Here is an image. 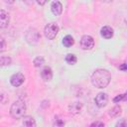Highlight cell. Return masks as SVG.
<instances>
[{
  "mask_svg": "<svg viewBox=\"0 0 127 127\" xmlns=\"http://www.w3.org/2000/svg\"><path fill=\"white\" fill-rule=\"evenodd\" d=\"M111 80V74L107 69L98 68L93 71L91 75V83L97 88L106 87Z\"/></svg>",
  "mask_w": 127,
  "mask_h": 127,
  "instance_id": "cell-1",
  "label": "cell"
},
{
  "mask_svg": "<svg viewBox=\"0 0 127 127\" xmlns=\"http://www.w3.org/2000/svg\"><path fill=\"white\" fill-rule=\"evenodd\" d=\"M26 112V104L22 100H16L10 108V114L15 119H20L24 117Z\"/></svg>",
  "mask_w": 127,
  "mask_h": 127,
  "instance_id": "cell-2",
  "label": "cell"
},
{
  "mask_svg": "<svg viewBox=\"0 0 127 127\" xmlns=\"http://www.w3.org/2000/svg\"><path fill=\"white\" fill-rule=\"evenodd\" d=\"M25 39H26V42L29 44V45H37L41 39V35L40 33L38 32L37 29L35 28H29L25 34Z\"/></svg>",
  "mask_w": 127,
  "mask_h": 127,
  "instance_id": "cell-3",
  "label": "cell"
},
{
  "mask_svg": "<svg viewBox=\"0 0 127 127\" xmlns=\"http://www.w3.org/2000/svg\"><path fill=\"white\" fill-rule=\"evenodd\" d=\"M59 31H60V28L56 23H49L45 27L44 34L48 40H54L56 38V36L58 35Z\"/></svg>",
  "mask_w": 127,
  "mask_h": 127,
  "instance_id": "cell-4",
  "label": "cell"
},
{
  "mask_svg": "<svg viewBox=\"0 0 127 127\" xmlns=\"http://www.w3.org/2000/svg\"><path fill=\"white\" fill-rule=\"evenodd\" d=\"M80 47L84 51H89L94 47V40L89 35H84L80 39Z\"/></svg>",
  "mask_w": 127,
  "mask_h": 127,
  "instance_id": "cell-5",
  "label": "cell"
},
{
  "mask_svg": "<svg viewBox=\"0 0 127 127\" xmlns=\"http://www.w3.org/2000/svg\"><path fill=\"white\" fill-rule=\"evenodd\" d=\"M94 101H95V104H96L97 107H99V108L105 107L107 105V103H108V95H107V93H105V92H99L95 96Z\"/></svg>",
  "mask_w": 127,
  "mask_h": 127,
  "instance_id": "cell-6",
  "label": "cell"
},
{
  "mask_svg": "<svg viewBox=\"0 0 127 127\" xmlns=\"http://www.w3.org/2000/svg\"><path fill=\"white\" fill-rule=\"evenodd\" d=\"M24 81H25V76H24V74L21 73V72H16V73H14V74L10 77V83H11L13 86H15V87L20 86Z\"/></svg>",
  "mask_w": 127,
  "mask_h": 127,
  "instance_id": "cell-7",
  "label": "cell"
},
{
  "mask_svg": "<svg viewBox=\"0 0 127 127\" xmlns=\"http://www.w3.org/2000/svg\"><path fill=\"white\" fill-rule=\"evenodd\" d=\"M81 109H82V103L80 101H73L68 105V111L73 115L80 113Z\"/></svg>",
  "mask_w": 127,
  "mask_h": 127,
  "instance_id": "cell-8",
  "label": "cell"
},
{
  "mask_svg": "<svg viewBox=\"0 0 127 127\" xmlns=\"http://www.w3.org/2000/svg\"><path fill=\"white\" fill-rule=\"evenodd\" d=\"M9 21H10L9 14L5 10L1 9V11H0V28L1 29L6 28L9 24Z\"/></svg>",
  "mask_w": 127,
  "mask_h": 127,
  "instance_id": "cell-9",
  "label": "cell"
},
{
  "mask_svg": "<svg viewBox=\"0 0 127 127\" xmlns=\"http://www.w3.org/2000/svg\"><path fill=\"white\" fill-rule=\"evenodd\" d=\"M51 10L55 16H60L63 12V5L60 1H54L51 4Z\"/></svg>",
  "mask_w": 127,
  "mask_h": 127,
  "instance_id": "cell-10",
  "label": "cell"
},
{
  "mask_svg": "<svg viewBox=\"0 0 127 127\" xmlns=\"http://www.w3.org/2000/svg\"><path fill=\"white\" fill-rule=\"evenodd\" d=\"M41 76L45 81H50L53 78V70L50 66H45L41 70Z\"/></svg>",
  "mask_w": 127,
  "mask_h": 127,
  "instance_id": "cell-11",
  "label": "cell"
},
{
  "mask_svg": "<svg viewBox=\"0 0 127 127\" xmlns=\"http://www.w3.org/2000/svg\"><path fill=\"white\" fill-rule=\"evenodd\" d=\"M100 34L104 39H111L113 37V29L109 26H104L101 28Z\"/></svg>",
  "mask_w": 127,
  "mask_h": 127,
  "instance_id": "cell-12",
  "label": "cell"
},
{
  "mask_svg": "<svg viewBox=\"0 0 127 127\" xmlns=\"http://www.w3.org/2000/svg\"><path fill=\"white\" fill-rule=\"evenodd\" d=\"M23 127H37L36 121L32 116H24L23 117Z\"/></svg>",
  "mask_w": 127,
  "mask_h": 127,
  "instance_id": "cell-13",
  "label": "cell"
},
{
  "mask_svg": "<svg viewBox=\"0 0 127 127\" xmlns=\"http://www.w3.org/2000/svg\"><path fill=\"white\" fill-rule=\"evenodd\" d=\"M121 111H122L121 106H120V105H116V106L112 107V108L109 110V115H110L112 118H116V117H119V116H120Z\"/></svg>",
  "mask_w": 127,
  "mask_h": 127,
  "instance_id": "cell-14",
  "label": "cell"
},
{
  "mask_svg": "<svg viewBox=\"0 0 127 127\" xmlns=\"http://www.w3.org/2000/svg\"><path fill=\"white\" fill-rule=\"evenodd\" d=\"M74 44V40L70 35H66L64 39H63V45L65 48H70L71 46H73Z\"/></svg>",
  "mask_w": 127,
  "mask_h": 127,
  "instance_id": "cell-15",
  "label": "cell"
},
{
  "mask_svg": "<svg viewBox=\"0 0 127 127\" xmlns=\"http://www.w3.org/2000/svg\"><path fill=\"white\" fill-rule=\"evenodd\" d=\"M64 60H65L66 64H75L77 62V59H76L75 55H73V54H67L65 56Z\"/></svg>",
  "mask_w": 127,
  "mask_h": 127,
  "instance_id": "cell-16",
  "label": "cell"
},
{
  "mask_svg": "<svg viewBox=\"0 0 127 127\" xmlns=\"http://www.w3.org/2000/svg\"><path fill=\"white\" fill-rule=\"evenodd\" d=\"M44 63H45V60H44V58L41 57V56L36 57V58L34 59V61H33V64H34V65H35L36 67H40L41 65L44 64Z\"/></svg>",
  "mask_w": 127,
  "mask_h": 127,
  "instance_id": "cell-17",
  "label": "cell"
},
{
  "mask_svg": "<svg viewBox=\"0 0 127 127\" xmlns=\"http://www.w3.org/2000/svg\"><path fill=\"white\" fill-rule=\"evenodd\" d=\"M53 127H64V121L60 117H56L53 122Z\"/></svg>",
  "mask_w": 127,
  "mask_h": 127,
  "instance_id": "cell-18",
  "label": "cell"
},
{
  "mask_svg": "<svg viewBox=\"0 0 127 127\" xmlns=\"http://www.w3.org/2000/svg\"><path fill=\"white\" fill-rule=\"evenodd\" d=\"M0 63H1V66H5V65H8L11 64V58L9 57H5V56H2L1 57V60H0Z\"/></svg>",
  "mask_w": 127,
  "mask_h": 127,
  "instance_id": "cell-19",
  "label": "cell"
},
{
  "mask_svg": "<svg viewBox=\"0 0 127 127\" xmlns=\"http://www.w3.org/2000/svg\"><path fill=\"white\" fill-rule=\"evenodd\" d=\"M122 100H127V91L125 92V93H123V94H119V95H117L116 97H114L113 98V101L115 102V103H117V102H119V101H122Z\"/></svg>",
  "mask_w": 127,
  "mask_h": 127,
  "instance_id": "cell-20",
  "label": "cell"
},
{
  "mask_svg": "<svg viewBox=\"0 0 127 127\" xmlns=\"http://www.w3.org/2000/svg\"><path fill=\"white\" fill-rule=\"evenodd\" d=\"M115 127H127V120L124 118L119 119V121H117L115 124Z\"/></svg>",
  "mask_w": 127,
  "mask_h": 127,
  "instance_id": "cell-21",
  "label": "cell"
},
{
  "mask_svg": "<svg viewBox=\"0 0 127 127\" xmlns=\"http://www.w3.org/2000/svg\"><path fill=\"white\" fill-rule=\"evenodd\" d=\"M88 127H104V124H103V122H101V121H94V122H92Z\"/></svg>",
  "mask_w": 127,
  "mask_h": 127,
  "instance_id": "cell-22",
  "label": "cell"
},
{
  "mask_svg": "<svg viewBox=\"0 0 127 127\" xmlns=\"http://www.w3.org/2000/svg\"><path fill=\"white\" fill-rule=\"evenodd\" d=\"M5 49H6L5 41H4V39H3V38H1V49H0V52H1V53H3V52L5 51Z\"/></svg>",
  "mask_w": 127,
  "mask_h": 127,
  "instance_id": "cell-23",
  "label": "cell"
},
{
  "mask_svg": "<svg viewBox=\"0 0 127 127\" xmlns=\"http://www.w3.org/2000/svg\"><path fill=\"white\" fill-rule=\"evenodd\" d=\"M119 69L124 70V71H127V64H122L119 66Z\"/></svg>",
  "mask_w": 127,
  "mask_h": 127,
  "instance_id": "cell-24",
  "label": "cell"
},
{
  "mask_svg": "<svg viewBox=\"0 0 127 127\" xmlns=\"http://www.w3.org/2000/svg\"><path fill=\"white\" fill-rule=\"evenodd\" d=\"M37 3H38V4H40V5H44V4L46 3V2H45V1H43V2H40V1H38Z\"/></svg>",
  "mask_w": 127,
  "mask_h": 127,
  "instance_id": "cell-25",
  "label": "cell"
}]
</instances>
